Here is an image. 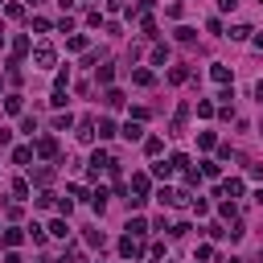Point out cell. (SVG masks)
<instances>
[{"label":"cell","instance_id":"obj_28","mask_svg":"<svg viewBox=\"0 0 263 263\" xmlns=\"http://www.w3.org/2000/svg\"><path fill=\"white\" fill-rule=\"evenodd\" d=\"M13 54H17V58H21V54H29V37H17L13 41Z\"/></svg>","mask_w":263,"mask_h":263},{"label":"cell","instance_id":"obj_18","mask_svg":"<svg viewBox=\"0 0 263 263\" xmlns=\"http://www.w3.org/2000/svg\"><path fill=\"white\" fill-rule=\"evenodd\" d=\"M50 234H54V238H66V234H70V226L58 218V222H50Z\"/></svg>","mask_w":263,"mask_h":263},{"label":"cell","instance_id":"obj_14","mask_svg":"<svg viewBox=\"0 0 263 263\" xmlns=\"http://www.w3.org/2000/svg\"><path fill=\"white\" fill-rule=\"evenodd\" d=\"M156 202H161V205H177V189H161V193H156Z\"/></svg>","mask_w":263,"mask_h":263},{"label":"cell","instance_id":"obj_1","mask_svg":"<svg viewBox=\"0 0 263 263\" xmlns=\"http://www.w3.org/2000/svg\"><path fill=\"white\" fill-rule=\"evenodd\" d=\"M33 62H37L41 70H50V66L58 62V54H54V45H50V41H37V45H33Z\"/></svg>","mask_w":263,"mask_h":263},{"label":"cell","instance_id":"obj_31","mask_svg":"<svg viewBox=\"0 0 263 263\" xmlns=\"http://www.w3.org/2000/svg\"><path fill=\"white\" fill-rule=\"evenodd\" d=\"M29 238H33V243H45V231H41V226H37V222H33V226H29Z\"/></svg>","mask_w":263,"mask_h":263},{"label":"cell","instance_id":"obj_23","mask_svg":"<svg viewBox=\"0 0 263 263\" xmlns=\"http://www.w3.org/2000/svg\"><path fill=\"white\" fill-rule=\"evenodd\" d=\"M70 123H74V116H70V111H66V116H58V119H54V128H58V132H66V128H70Z\"/></svg>","mask_w":263,"mask_h":263},{"label":"cell","instance_id":"obj_25","mask_svg":"<svg viewBox=\"0 0 263 263\" xmlns=\"http://www.w3.org/2000/svg\"><path fill=\"white\" fill-rule=\"evenodd\" d=\"M13 193H17V198H29V181L17 177V181H13Z\"/></svg>","mask_w":263,"mask_h":263},{"label":"cell","instance_id":"obj_29","mask_svg":"<svg viewBox=\"0 0 263 263\" xmlns=\"http://www.w3.org/2000/svg\"><path fill=\"white\" fill-rule=\"evenodd\" d=\"M0 238H4V247H17V243H21V231H4Z\"/></svg>","mask_w":263,"mask_h":263},{"label":"cell","instance_id":"obj_6","mask_svg":"<svg viewBox=\"0 0 263 263\" xmlns=\"http://www.w3.org/2000/svg\"><path fill=\"white\" fill-rule=\"evenodd\" d=\"M132 193H136L140 202L148 198V177H144V173H136V177H132Z\"/></svg>","mask_w":263,"mask_h":263},{"label":"cell","instance_id":"obj_33","mask_svg":"<svg viewBox=\"0 0 263 263\" xmlns=\"http://www.w3.org/2000/svg\"><path fill=\"white\" fill-rule=\"evenodd\" d=\"M234 4H238V0H218V8H222V13H231Z\"/></svg>","mask_w":263,"mask_h":263},{"label":"cell","instance_id":"obj_24","mask_svg":"<svg viewBox=\"0 0 263 263\" xmlns=\"http://www.w3.org/2000/svg\"><path fill=\"white\" fill-rule=\"evenodd\" d=\"M152 62H156V66L169 62V50H165V45H156V50H152Z\"/></svg>","mask_w":263,"mask_h":263},{"label":"cell","instance_id":"obj_15","mask_svg":"<svg viewBox=\"0 0 263 263\" xmlns=\"http://www.w3.org/2000/svg\"><path fill=\"white\" fill-rule=\"evenodd\" d=\"M128 234H140V238H144V234H148V222H144V218H132V222H128Z\"/></svg>","mask_w":263,"mask_h":263},{"label":"cell","instance_id":"obj_16","mask_svg":"<svg viewBox=\"0 0 263 263\" xmlns=\"http://www.w3.org/2000/svg\"><path fill=\"white\" fill-rule=\"evenodd\" d=\"M161 148H165V144L156 140V136H148V140H144V152H148V156H161Z\"/></svg>","mask_w":263,"mask_h":263},{"label":"cell","instance_id":"obj_2","mask_svg":"<svg viewBox=\"0 0 263 263\" xmlns=\"http://www.w3.org/2000/svg\"><path fill=\"white\" fill-rule=\"evenodd\" d=\"M119 255H123V259H140V255H144L140 234H123V238H119Z\"/></svg>","mask_w":263,"mask_h":263},{"label":"cell","instance_id":"obj_41","mask_svg":"<svg viewBox=\"0 0 263 263\" xmlns=\"http://www.w3.org/2000/svg\"><path fill=\"white\" fill-rule=\"evenodd\" d=\"M29 4H37V0H29Z\"/></svg>","mask_w":263,"mask_h":263},{"label":"cell","instance_id":"obj_20","mask_svg":"<svg viewBox=\"0 0 263 263\" xmlns=\"http://www.w3.org/2000/svg\"><path fill=\"white\" fill-rule=\"evenodd\" d=\"M185 78H189L185 66H173V70H169V83H185Z\"/></svg>","mask_w":263,"mask_h":263},{"label":"cell","instance_id":"obj_39","mask_svg":"<svg viewBox=\"0 0 263 263\" xmlns=\"http://www.w3.org/2000/svg\"><path fill=\"white\" fill-rule=\"evenodd\" d=\"M0 45H4V25H0Z\"/></svg>","mask_w":263,"mask_h":263},{"label":"cell","instance_id":"obj_3","mask_svg":"<svg viewBox=\"0 0 263 263\" xmlns=\"http://www.w3.org/2000/svg\"><path fill=\"white\" fill-rule=\"evenodd\" d=\"M33 152H37V156H58V140H54V136H41Z\"/></svg>","mask_w":263,"mask_h":263},{"label":"cell","instance_id":"obj_11","mask_svg":"<svg viewBox=\"0 0 263 263\" xmlns=\"http://www.w3.org/2000/svg\"><path fill=\"white\" fill-rule=\"evenodd\" d=\"M173 173H177V165H173V161H165V165H152V177H161V181H165V177H173Z\"/></svg>","mask_w":263,"mask_h":263},{"label":"cell","instance_id":"obj_35","mask_svg":"<svg viewBox=\"0 0 263 263\" xmlns=\"http://www.w3.org/2000/svg\"><path fill=\"white\" fill-rule=\"evenodd\" d=\"M4 263H21V255H13V251H8V255H4Z\"/></svg>","mask_w":263,"mask_h":263},{"label":"cell","instance_id":"obj_7","mask_svg":"<svg viewBox=\"0 0 263 263\" xmlns=\"http://www.w3.org/2000/svg\"><path fill=\"white\" fill-rule=\"evenodd\" d=\"M210 78H214V83H222V87H226V83H231V70H226L222 62H214V66H210Z\"/></svg>","mask_w":263,"mask_h":263},{"label":"cell","instance_id":"obj_12","mask_svg":"<svg viewBox=\"0 0 263 263\" xmlns=\"http://www.w3.org/2000/svg\"><path fill=\"white\" fill-rule=\"evenodd\" d=\"M95 132H99V140H107V136H116V123H111V119H99Z\"/></svg>","mask_w":263,"mask_h":263},{"label":"cell","instance_id":"obj_37","mask_svg":"<svg viewBox=\"0 0 263 263\" xmlns=\"http://www.w3.org/2000/svg\"><path fill=\"white\" fill-rule=\"evenodd\" d=\"M58 4H62V8H70V4H74V0H58Z\"/></svg>","mask_w":263,"mask_h":263},{"label":"cell","instance_id":"obj_34","mask_svg":"<svg viewBox=\"0 0 263 263\" xmlns=\"http://www.w3.org/2000/svg\"><path fill=\"white\" fill-rule=\"evenodd\" d=\"M251 177H255V181H263V165H251Z\"/></svg>","mask_w":263,"mask_h":263},{"label":"cell","instance_id":"obj_22","mask_svg":"<svg viewBox=\"0 0 263 263\" xmlns=\"http://www.w3.org/2000/svg\"><path fill=\"white\" fill-rule=\"evenodd\" d=\"M33 205H37V210H50V205H54V193H37V202H33Z\"/></svg>","mask_w":263,"mask_h":263},{"label":"cell","instance_id":"obj_17","mask_svg":"<svg viewBox=\"0 0 263 263\" xmlns=\"http://www.w3.org/2000/svg\"><path fill=\"white\" fill-rule=\"evenodd\" d=\"M66 50H74V54H83V50H87V37H83V33H74V37H70V41H66Z\"/></svg>","mask_w":263,"mask_h":263},{"label":"cell","instance_id":"obj_40","mask_svg":"<svg viewBox=\"0 0 263 263\" xmlns=\"http://www.w3.org/2000/svg\"><path fill=\"white\" fill-rule=\"evenodd\" d=\"M255 263H263V251H259V259H255Z\"/></svg>","mask_w":263,"mask_h":263},{"label":"cell","instance_id":"obj_36","mask_svg":"<svg viewBox=\"0 0 263 263\" xmlns=\"http://www.w3.org/2000/svg\"><path fill=\"white\" fill-rule=\"evenodd\" d=\"M255 50H263V33H259V37H255Z\"/></svg>","mask_w":263,"mask_h":263},{"label":"cell","instance_id":"obj_9","mask_svg":"<svg viewBox=\"0 0 263 263\" xmlns=\"http://www.w3.org/2000/svg\"><path fill=\"white\" fill-rule=\"evenodd\" d=\"M222 193H226V198H243V181H238V177H231V181L222 185Z\"/></svg>","mask_w":263,"mask_h":263},{"label":"cell","instance_id":"obj_13","mask_svg":"<svg viewBox=\"0 0 263 263\" xmlns=\"http://www.w3.org/2000/svg\"><path fill=\"white\" fill-rule=\"evenodd\" d=\"M13 161H17V165H29V161H33V148H25V144L13 148Z\"/></svg>","mask_w":263,"mask_h":263},{"label":"cell","instance_id":"obj_30","mask_svg":"<svg viewBox=\"0 0 263 263\" xmlns=\"http://www.w3.org/2000/svg\"><path fill=\"white\" fill-rule=\"evenodd\" d=\"M202 173H205V177H218V173H222V169H218V165H214V161H202Z\"/></svg>","mask_w":263,"mask_h":263},{"label":"cell","instance_id":"obj_32","mask_svg":"<svg viewBox=\"0 0 263 263\" xmlns=\"http://www.w3.org/2000/svg\"><path fill=\"white\" fill-rule=\"evenodd\" d=\"M4 107H8V111L17 116V111H21V95H8V99H4Z\"/></svg>","mask_w":263,"mask_h":263},{"label":"cell","instance_id":"obj_10","mask_svg":"<svg viewBox=\"0 0 263 263\" xmlns=\"http://www.w3.org/2000/svg\"><path fill=\"white\" fill-rule=\"evenodd\" d=\"M132 83L136 87H152L156 78H152V70H132Z\"/></svg>","mask_w":263,"mask_h":263},{"label":"cell","instance_id":"obj_26","mask_svg":"<svg viewBox=\"0 0 263 263\" xmlns=\"http://www.w3.org/2000/svg\"><path fill=\"white\" fill-rule=\"evenodd\" d=\"M21 132H25V136H33V132H37V119H33V116H25V119H21Z\"/></svg>","mask_w":263,"mask_h":263},{"label":"cell","instance_id":"obj_19","mask_svg":"<svg viewBox=\"0 0 263 263\" xmlns=\"http://www.w3.org/2000/svg\"><path fill=\"white\" fill-rule=\"evenodd\" d=\"M251 33H255V29H251V25H234V29H231V37H234V41H247Z\"/></svg>","mask_w":263,"mask_h":263},{"label":"cell","instance_id":"obj_21","mask_svg":"<svg viewBox=\"0 0 263 263\" xmlns=\"http://www.w3.org/2000/svg\"><path fill=\"white\" fill-rule=\"evenodd\" d=\"M205 234H210V238H226L231 231H226V226H218V222H210V226H205Z\"/></svg>","mask_w":263,"mask_h":263},{"label":"cell","instance_id":"obj_4","mask_svg":"<svg viewBox=\"0 0 263 263\" xmlns=\"http://www.w3.org/2000/svg\"><path fill=\"white\" fill-rule=\"evenodd\" d=\"M95 119H83V123H78V140H83V144H90V140H95Z\"/></svg>","mask_w":263,"mask_h":263},{"label":"cell","instance_id":"obj_27","mask_svg":"<svg viewBox=\"0 0 263 263\" xmlns=\"http://www.w3.org/2000/svg\"><path fill=\"white\" fill-rule=\"evenodd\" d=\"M87 243H90V247H103L107 238H103V231H87Z\"/></svg>","mask_w":263,"mask_h":263},{"label":"cell","instance_id":"obj_38","mask_svg":"<svg viewBox=\"0 0 263 263\" xmlns=\"http://www.w3.org/2000/svg\"><path fill=\"white\" fill-rule=\"evenodd\" d=\"M255 202H259V205H263V189H259V193H255Z\"/></svg>","mask_w":263,"mask_h":263},{"label":"cell","instance_id":"obj_5","mask_svg":"<svg viewBox=\"0 0 263 263\" xmlns=\"http://www.w3.org/2000/svg\"><path fill=\"white\" fill-rule=\"evenodd\" d=\"M123 140H140V136H144V128H140V119H128V123H123Z\"/></svg>","mask_w":263,"mask_h":263},{"label":"cell","instance_id":"obj_8","mask_svg":"<svg viewBox=\"0 0 263 263\" xmlns=\"http://www.w3.org/2000/svg\"><path fill=\"white\" fill-rule=\"evenodd\" d=\"M103 103H107L111 111H119V107H123V90H116V87H111L107 95H103Z\"/></svg>","mask_w":263,"mask_h":263}]
</instances>
